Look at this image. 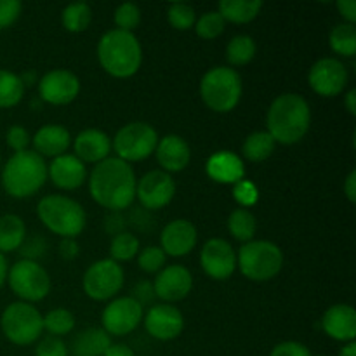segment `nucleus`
<instances>
[{"mask_svg": "<svg viewBox=\"0 0 356 356\" xmlns=\"http://www.w3.org/2000/svg\"><path fill=\"white\" fill-rule=\"evenodd\" d=\"M134 169L117 156L96 163L89 176V191L101 207L111 212L129 209L136 198Z\"/></svg>", "mask_w": 356, "mask_h": 356, "instance_id": "nucleus-1", "label": "nucleus"}, {"mask_svg": "<svg viewBox=\"0 0 356 356\" xmlns=\"http://www.w3.org/2000/svg\"><path fill=\"white\" fill-rule=\"evenodd\" d=\"M312 124V110L301 94L285 92L280 94L266 115L268 134L280 145H296L301 141L309 131Z\"/></svg>", "mask_w": 356, "mask_h": 356, "instance_id": "nucleus-2", "label": "nucleus"}, {"mask_svg": "<svg viewBox=\"0 0 356 356\" xmlns=\"http://www.w3.org/2000/svg\"><path fill=\"white\" fill-rule=\"evenodd\" d=\"M97 59L106 73L117 79L136 75L143 61V49L138 37L131 31L110 30L99 38Z\"/></svg>", "mask_w": 356, "mask_h": 356, "instance_id": "nucleus-3", "label": "nucleus"}, {"mask_svg": "<svg viewBox=\"0 0 356 356\" xmlns=\"http://www.w3.org/2000/svg\"><path fill=\"white\" fill-rule=\"evenodd\" d=\"M47 163L38 153L24 149L14 153L2 169V186L10 197L28 198L47 181Z\"/></svg>", "mask_w": 356, "mask_h": 356, "instance_id": "nucleus-4", "label": "nucleus"}, {"mask_svg": "<svg viewBox=\"0 0 356 356\" xmlns=\"http://www.w3.org/2000/svg\"><path fill=\"white\" fill-rule=\"evenodd\" d=\"M37 214L45 228L63 238L79 236L87 222V216L82 205L65 195H47L42 198L38 202Z\"/></svg>", "mask_w": 356, "mask_h": 356, "instance_id": "nucleus-5", "label": "nucleus"}, {"mask_svg": "<svg viewBox=\"0 0 356 356\" xmlns=\"http://www.w3.org/2000/svg\"><path fill=\"white\" fill-rule=\"evenodd\" d=\"M242 90V76L229 66H216L202 76V101L218 113L232 111L238 104Z\"/></svg>", "mask_w": 356, "mask_h": 356, "instance_id": "nucleus-6", "label": "nucleus"}, {"mask_svg": "<svg viewBox=\"0 0 356 356\" xmlns=\"http://www.w3.org/2000/svg\"><path fill=\"white\" fill-rule=\"evenodd\" d=\"M236 266L242 275L252 282H268L280 273L284 266V252L268 240H250L243 243L236 256Z\"/></svg>", "mask_w": 356, "mask_h": 356, "instance_id": "nucleus-7", "label": "nucleus"}, {"mask_svg": "<svg viewBox=\"0 0 356 356\" xmlns=\"http://www.w3.org/2000/svg\"><path fill=\"white\" fill-rule=\"evenodd\" d=\"M3 334L10 343L17 346L33 344L44 330V320L40 312L30 302H13L7 306L0 320Z\"/></svg>", "mask_w": 356, "mask_h": 356, "instance_id": "nucleus-8", "label": "nucleus"}, {"mask_svg": "<svg viewBox=\"0 0 356 356\" xmlns=\"http://www.w3.org/2000/svg\"><path fill=\"white\" fill-rule=\"evenodd\" d=\"M159 145V134L146 122H131L124 125L111 139V148L117 153V159L124 162H141L155 153Z\"/></svg>", "mask_w": 356, "mask_h": 356, "instance_id": "nucleus-9", "label": "nucleus"}, {"mask_svg": "<svg viewBox=\"0 0 356 356\" xmlns=\"http://www.w3.org/2000/svg\"><path fill=\"white\" fill-rule=\"evenodd\" d=\"M9 285L23 302H37L51 292V277L37 261L21 259L7 271Z\"/></svg>", "mask_w": 356, "mask_h": 356, "instance_id": "nucleus-10", "label": "nucleus"}, {"mask_svg": "<svg viewBox=\"0 0 356 356\" xmlns=\"http://www.w3.org/2000/svg\"><path fill=\"white\" fill-rule=\"evenodd\" d=\"M83 292L94 301H106L124 287V270L111 259H99L87 268L83 275Z\"/></svg>", "mask_w": 356, "mask_h": 356, "instance_id": "nucleus-11", "label": "nucleus"}, {"mask_svg": "<svg viewBox=\"0 0 356 356\" xmlns=\"http://www.w3.org/2000/svg\"><path fill=\"white\" fill-rule=\"evenodd\" d=\"M143 320V306L136 299L118 298L103 309V330L111 336H127Z\"/></svg>", "mask_w": 356, "mask_h": 356, "instance_id": "nucleus-12", "label": "nucleus"}, {"mask_svg": "<svg viewBox=\"0 0 356 356\" xmlns=\"http://www.w3.org/2000/svg\"><path fill=\"white\" fill-rule=\"evenodd\" d=\"M176 183L172 176L163 170H149L136 184V197L146 211H156L172 202Z\"/></svg>", "mask_w": 356, "mask_h": 356, "instance_id": "nucleus-13", "label": "nucleus"}, {"mask_svg": "<svg viewBox=\"0 0 356 356\" xmlns=\"http://www.w3.org/2000/svg\"><path fill=\"white\" fill-rule=\"evenodd\" d=\"M80 92V80L70 70H51L38 80V96L45 103L63 106L76 99Z\"/></svg>", "mask_w": 356, "mask_h": 356, "instance_id": "nucleus-14", "label": "nucleus"}, {"mask_svg": "<svg viewBox=\"0 0 356 356\" xmlns=\"http://www.w3.org/2000/svg\"><path fill=\"white\" fill-rule=\"evenodd\" d=\"M309 87L323 97H334L348 86V70L339 59L323 58L312 66L308 75Z\"/></svg>", "mask_w": 356, "mask_h": 356, "instance_id": "nucleus-15", "label": "nucleus"}, {"mask_svg": "<svg viewBox=\"0 0 356 356\" xmlns=\"http://www.w3.org/2000/svg\"><path fill=\"white\" fill-rule=\"evenodd\" d=\"M200 264L212 280H226L236 270L235 249L226 240L211 238L202 249Z\"/></svg>", "mask_w": 356, "mask_h": 356, "instance_id": "nucleus-16", "label": "nucleus"}, {"mask_svg": "<svg viewBox=\"0 0 356 356\" xmlns=\"http://www.w3.org/2000/svg\"><path fill=\"white\" fill-rule=\"evenodd\" d=\"M156 298L165 302H176L186 298L193 289V277L190 270L181 264H170L162 268L153 282Z\"/></svg>", "mask_w": 356, "mask_h": 356, "instance_id": "nucleus-17", "label": "nucleus"}, {"mask_svg": "<svg viewBox=\"0 0 356 356\" xmlns=\"http://www.w3.org/2000/svg\"><path fill=\"white\" fill-rule=\"evenodd\" d=\"M145 327L152 337L159 341L176 339L184 329L183 313L170 305H156L145 316Z\"/></svg>", "mask_w": 356, "mask_h": 356, "instance_id": "nucleus-18", "label": "nucleus"}, {"mask_svg": "<svg viewBox=\"0 0 356 356\" xmlns=\"http://www.w3.org/2000/svg\"><path fill=\"white\" fill-rule=\"evenodd\" d=\"M197 228L193 222L188 219H174L170 221L165 228L162 229V236H160V249L165 252V256L172 257H183L190 254L197 245Z\"/></svg>", "mask_w": 356, "mask_h": 356, "instance_id": "nucleus-19", "label": "nucleus"}, {"mask_svg": "<svg viewBox=\"0 0 356 356\" xmlns=\"http://www.w3.org/2000/svg\"><path fill=\"white\" fill-rule=\"evenodd\" d=\"M322 329L329 337L351 343L356 337V312L350 305H334L323 313Z\"/></svg>", "mask_w": 356, "mask_h": 356, "instance_id": "nucleus-20", "label": "nucleus"}, {"mask_svg": "<svg viewBox=\"0 0 356 356\" xmlns=\"http://www.w3.org/2000/svg\"><path fill=\"white\" fill-rule=\"evenodd\" d=\"M155 155L163 172H181L188 167L191 160L190 145L181 136L169 134L159 139Z\"/></svg>", "mask_w": 356, "mask_h": 356, "instance_id": "nucleus-21", "label": "nucleus"}, {"mask_svg": "<svg viewBox=\"0 0 356 356\" xmlns=\"http://www.w3.org/2000/svg\"><path fill=\"white\" fill-rule=\"evenodd\" d=\"M47 176L61 190H76L83 184L87 177V170L83 162H80L75 155L56 156L47 167Z\"/></svg>", "mask_w": 356, "mask_h": 356, "instance_id": "nucleus-22", "label": "nucleus"}, {"mask_svg": "<svg viewBox=\"0 0 356 356\" xmlns=\"http://www.w3.org/2000/svg\"><path fill=\"white\" fill-rule=\"evenodd\" d=\"M75 156L80 162L99 163L108 159L111 152V139L97 129H86L80 132L73 143Z\"/></svg>", "mask_w": 356, "mask_h": 356, "instance_id": "nucleus-23", "label": "nucleus"}, {"mask_svg": "<svg viewBox=\"0 0 356 356\" xmlns=\"http://www.w3.org/2000/svg\"><path fill=\"white\" fill-rule=\"evenodd\" d=\"M205 169H207V176L212 181L221 184H236L245 176V167H243L242 159L235 153L226 152V149L214 153L207 160Z\"/></svg>", "mask_w": 356, "mask_h": 356, "instance_id": "nucleus-24", "label": "nucleus"}, {"mask_svg": "<svg viewBox=\"0 0 356 356\" xmlns=\"http://www.w3.org/2000/svg\"><path fill=\"white\" fill-rule=\"evenodd\" d=\"M70 143H72V136L66 131L63 125L51 124L44 125L37 131V134L33 136V146L35 153L44 159V156H61L65 155L66 149L70 148Z\"/></svg>", "mask_w": 356, "mask_h": 356, "instance_id": "nucleus-25", "label": "nucleus"}, {"mask_svg": "<svg viewBox=\"0 0 356 356\" xmlns=\"http://www.w3.org/2000/svg\"><path fill=\"white\" fill-rule=\"evenodd\" d=\"M111 339L106 330L97 329V327H89L82 332L76 334L70 346L72 356H103L104 351L110 348Z\"/></svg>", "mask_w": 356, "mask_h": 356, "instance_id": "nucleus-26", "label": "nucleus"}, {"mask_svg": "<svg viewBox=\"0 0 356 356\" xmlns=\"http://www.w3.org/2000/svg\"><path fill=\"white\" fill-rule=\"evenodd\" d=\"M261 9H263L261 0H222V2H219L218 13L221 14L225 21L243 24L256 19Z\"/></svg>", "mask_w": 356, "mask_h": 356, "instance_id": "nucleus-27", "label": "nucleus"}, {"mask_svg": "<svg viewBox=\"0 0 356 356\" xmlns=\"http://www.w3.org/2000/svg\"><path fill=\"white\" fill-rule=\"evenodd\" d=\"M26 238V226L19 216L6 214L0 218V254L13 252Z\"/></svg>", "mask_w": 356, "mask_h": 356, "instance_id": "nucleus-28", "label": "nucleus"}, {"mask_svg": "<svg viewBox=\"0 0 356 356\" xmlns=\"http://www.w3.org/2000/svg\"><path fill=\"white\" fill-rule=\"evenodd\" d=\"M275 139L266 131H257L247 136L245 143L242 146V153L250 162H263L270 159L275 152Z\"/></svg>", "mask_w": 356, "mask_h": 356, "instance_id": "nucleus-29", "label": "nucleus"}, {"mask_svg": "<svg viewBox=\"0 0 356 356\" xmlns=\"http://www.w3.org/2000/svg\"><path fill=\"white\" fill-rule=\"evenodd\" d=\"M256 216L249 209H235L228 218V232L240 242H250L256 235Z\"/></svg>", "mask_w": 356, "mask_h": 356, "instance_id": "nucleus-30", "label": "nucleus"}, {"mask_svg": "<svg viewBox=\"0 0 356 356\" xmlns=\"http://www.w3.org/2000/svg\"><path fill=\"white\" fill-rule=\"evenodd\" d=\"M257 45L249 35H236L226 45V59L233 66H243L256 56Z\"/></svg>", "mask_w": 356, "mask_h": 356, "instance_id": "nucleus-31", "label": "nucleus"}, {"mask_svg": "<svg viewBox=\"0 0 356 356\" xmlns=\"http://www.w3.org/2000/svg\"><path fill=\"white\" fill-rule=\"evenodd\" d=\"M24 86L19 75L0 68V108H13L23 99Z\"/></svg>", "mask_w": 356, "mask_h": 356, "instance_id": "nucleus-32", "label": "nucleus"}, {"mask_svg": "<svg viewBox=\"0 0 356 356\" xmlns=\"http://www.w3.org/2000/svg\"><path fill=\"white\" fill-rule=\"evenodd\" d=\"M90 21H92V9L89 3L86 2H75L65 7L61 14V23L72 33H80L89 28Z\"/></svg>", "mask_w": 356, "mask_h": 356, "instance_id": "nucleus-33", "label": "nucleus"}, {"mask_svg": "<svg viewBox=\"0 0 356 356\" xmlns=\"http://www.w3.org/2000/svg\"><path fill=\"white\" fill-rule=\"evenodd\" d=\"M330 47L336 54L353 58L356 54V28L355 24L341 23L336 24L330 31Z\"/></svg>", "mask_w": 356, "mask_h": 356, "instance_id": "nucleus-34", "label": "nucleus"}, {"mask_svg": "<svg viewBox=\"0 0 356 356\" xmlns=\"http://www.w3.org/2000/svg\"><path fill=\"white\" fill-rule=\"evenodd\" d=\"M139 254V240L132 233L122 232L113 236L110 243L111 261L120 264L122 261H131Z\"/></svg>", "mask_w": 356, "mask_h": 356, "instance_id": "nucleus-35", "label": "nucleus"}, {"mask_svg": "<svg viewBox=\"0 0 356 356\" xmlns=\"http://www.w3.org/2000/svg\"><path fill=\"white\" fill-rule=\"evenodd\" d=\"M42 320H44V329L54 337H63L75 329V316L65 308L52 309L42 316Z\"/></svg>", "mask_w": 356, "mask_h": 356, "instance_id": "nucleus-36", "label": "nucleus"}, {"mask_svg": "<svg viewBox=\"0 0 356 356\" xmlns=\"http://www.w3.org/2000/svg\"><path fill=\"white\" fill-rule=\"evenodd\" d=\"M226 21L222 19L221 14L218 10H209L204 16H200L195 23V31L200 38L205 40H212V38H218L219 35L225 31Z\"/></svg>", "mask_w": 356, "mask_h": 356, "instance_id": "nucleus-37", "label": "nucleus"}, {"mask_svg": "<svg viewBox=\"0 0 356 356\" xmlns=\"http://www.w3.org/2000/svg\"><path fill=\"white\" fill-rule=\"evenodd\" d=\"M167 19H169L170 26L176 28L179 31H186L195 26L197 23V14L195 9L188 3H170L169 10H167Z\"/></svg>", "mask_w": 356, "mask_h": 356, "instance_id": "nucleus-38", "label": "nucleus"}, {"mask_svg": "<svg viewBox=\"0 0 356 356\" xmlns=\"http://www.w3.org/2000/svg\"><path fill=\"white\" fill-rule=\"evenodd\" d=\"M115 24H117V30L122 31H131L138 28V24L141 23V10L136 3L125 2L115 9L113 14Z\"/></svg>", "mask_w": 356, "mask_h": 356, "instance_id": "nucleus-39", "label": "nucleus"}, {"mask_svg": "<svg viewBox=\"0 0 356 356\" xmlns=\"http://www.w3.org/2000/svg\"><path fill=\"white\" fill-rule=\"evenodd\" d=\"M138 264L143 271H146V273H156V271L162 270L163 264H165V252H163L160 247L155 245L145 247L143 250H139Z\"/></svg>", "mask_w": 356, "mask_h": 356, "instance_id": "nucleus-40", "label": "nucleus"}, {"mask_svg": "<svg viewBox=\"0 0 356 356\" xmlns=\"http://www.w3.org/2000/svg\"><path fill=\"white\" fill-rule=\"evenodd\" d=\"M233 195H235V200L238 202L240 205H242L243 209L250 207V205H254L257 202V198H259V193H257V188L254 186L250 181H238L236 184H233Z\"/></svg>", "mask_w": 356, "mask_h": 356, "instance_id": "nucleus-41", "label": "nucleus"}, {"mask_svg": "<svg viewBox=\"0 0 356 356\" xmlns=\"http://www.w3.org/2000/svg\"><path fill=\"white\" fill-rule=\"evenodd\" d=\"M35 356H68V348L63 343L61 337L47 336L37 344Z\"/></svg>", "mask_w": 356, "mask_h": 356, "instance_id": "nucleus-42", "label": "nucleus"}, {"mask_svg": "<svg viewBox=\"0 0 356 356\" xmlns=\"http://www.w3.org/2000/svg\"><path fill=\"white\" fill-rule=\"evenodd\" d=\"M21 9H23V6H21L19 0H0V30L16 23Z\"/></svg>", "mask_w": 356, "mask_h": 356, "instance_id": "nucleus-43", "label": "nucleus"}, {"mask_svg": "<svg viewBox=\"0 0 356 356\" xmlns=\"http://www.w3.org/2000/svg\"><path fill=\"white\" fill-rule=\"evenodd\" d=\"M7 146L10 149H14L16 153L24 152L30 145V134H28L26 129H23L21 125H13V127L7 131Z\"/></svg>", "mask_w": 356, "mask_h": 356, "instance_id": "nucleus-44", "label": "nucleus"}, {"mask_svg": "<svg viewBox=\"0 0 356 356\" xmlns=\"http://www.w3.org/2000/svg\"><path fill=\"white\" fill-rule=\"evenodd\" d=\"M19 249H21L19 250L21 256H24L23 259L35 261V259H38V257L44 256V252H45V240L42 238L40 235L33 236V238H30V240L24 238V242L21 243Z\"/></svg>", "mask_w": 356, "mask_h": 356, "instance_id": "nucleus-45", "label": "nucleus"}, {"mask_svg": "<svg viewBox=\"0 0 356 356\" xmlns=\"http://www.w3.org/2000/svg\"><path fill=\"white\" fill-rule=\"evenodd\" d=\"M270 356H313L305 344L298 341H284L271 350Z\"/></svg>", "mask_w": 356, "mask_h": 356, "instance_id": "nucleus-46", "label": "nucleus"}, {"mask_svg": "<svg viewBox=\"0 0 356 356\" xmlns=\"http://www.w3.org/2000/svg\"><path fill=\"white\" fill-rule=\"evenodd\" d=\"M132 292H134V294H132L131 298L136 299V301H138L141 306H145L146 302H152L153 299L156 298L153 284H149V282H139Z\"/></svg>", "mask_w": 356, "mask_h": 356, "instance_id": "nucleus-47", "label": "nucleus"}, {"mask_svg": "<svg viewBox=\"0 0 356 356\" xmlns=\"http://www.w3.org/2000/svg\"><path fill=\"white\" fill-rule=\"evenodd\" d=\"M80 247L79 243L75 242V238H63L59 242V256L66 261H72L79 256Z\"/></svg>", "mask_w": 356, "mask_h": 356, "instance_id": "nucleus-48", "label": "nucleus"}, {"mask_svg": "<svg viewBox=\"0 0 356 356\" xmlns=\"http://www.w3.org/2000/svg\"><path fill=\"white\" fill-rule=\"evenodd\" d=\"M337 9H339L341 16L346 19V23L355 24L356 21V2L355 0H337Z\"/></svg>", "mask_w": 356, "mask_h": 356, "instance_id": "nucleus-49", "label": "nucleus"}, {"mask_svg": "<svg viewBox=\"0 0 356 356\" xmlns=\"http://www.w3.org/2000/svg\"><path fill=\"white\" fill-rule=\"evenodd\" d=\"M103 356H136L134 351L127 346V344H110Z\"/></svg>", "mask_w": 356, "mask_h": 356, "instance_id": "nucleus-50", "label": "nucleus"}, {"mask_svg": "<svg viewBox=\"0 0 356 356\" xmlns=\"http://www.w3.org/2000/svg\"><path fill=\"white\" fill-rule=\"evenodd\" d=\"M344 193H346L348 200L355 202L356 200V172L351 170L346 177V183H344Z\"/></svg>", "mask_w": 356, "mask_h": 356, "instance_id": "nucleus-51", "label": "nucleus"}, {"mask_svg": "<svg viewBox=\"0 0 356 356\" xmlns=\"http://www.w3.org/2000/svg\"><path fill=\"white\" fill-rule=\"evenodd\" d=\"M344 103H346V110L350 111V115H356V90L351 89L350 92L344 97Z\"/></svg>", "mask_w": 356, "mask_h": 356, "instance_id": "nucleus-52", "label": "nucleus"}, {"mask_svg": "<svg viewBox=\"0 0 356 356\" xmlns=\"http://www.w3.org/2000/svg\"><path fill=\"white\" fill-rule=\"evenodd\" d=\"M7 261H6V256L3 254H0V287L3 285V282L7 280Z\"/></svg>", "mask_w": 356, "mask_h": 356, "instance_id": "nucleus-53", "label": "nucleus"}, {"mask_svg": "<svg viewBox=\"0 0 356 356\" xmlns=\"http://www.w3.org/2000/svg\"><path fill=\"white\" fill-rule=\"evenodd\" d=\"M337 356H356V343H355V341L348 343L346 346H344L343 350L339 351V355H337Z\"/></svg>", "mask_w": 356, "mask_h": 356, "instance_id": "nucleus-54", "label": "nucleus"}, {"mask_svg": "<svg viewBox=\"0 0 356 356\" xmlns=\"http://www.w3.org/2000/svg\"><path fill=\"white\" fill-rule=\"evenodd\" d=\"M318 356H323V355H318Z\"/></svg>", "mask_w": 356, "mask_h": 356, "instance_id": "nucleus-55", "label": "nucleus"}]
</instances>
